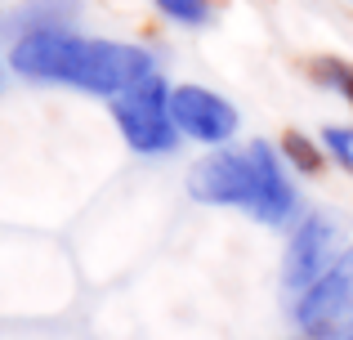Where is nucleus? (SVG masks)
I'll use <instances>...</instances> for the list:
<instances>
[{
    "instance_id": "obj_2",
    "label": "nucleus",
    "mask_w": 353,
    "mask_h": 340,
    "mask_svg": "<svg viewBox=\"0 0 353 340\" xmlns=\"http://www.w3.org/2000/svg\"><path fill=\"white\" fill-rule=\"evenodd\" d=\"M188 192L201 206H237L259 224H286L295 215V188L268 143L215 148L188 174Z\"/></svg>"
},
{
    "instance_id": "obj_9",
    "label": "nucleus",
    "mask_w": 353,
    "mask_h": 340,
    "mask_svg": "<svg viewBox=\"0 0 353 340\" xmlns=\"http://www.w3.org/2000/svg\"><path fill=\"white\" fill-rule=\"evenodd\" d=\"M157 9H161L170 23H183V27H206L210 18H215V5H210V0H157Z\"/></svg>"
},
{
    "instance_id": "obj_8",
    "label": "nucleus",
    "mask_w": 353,
    "mask_h": 340,
    "mask_svg": "<svg viewBox=\"0 0 353 340\" xmlns=\"http://www.w3.org/2000/svg\"><path fill=\"white\" fill-rule=\"evenodd\" d=\"M282 157L291 161L300 174H318V170H322V148L309 139V134H300V130H291V134L282 139Z\"/></svg>"
},
{
    "instance_id": "obj_5",
    "label": "nucleus",
    "mask_w": 353,
    "mask_h": 340,
    "mask_svg": "<svg viewBox=\"0 0 353 340\" xmlns=\"http://www.w3.org/2000/svg\"><path fill=\"white\" fill-rule=\"evenodd\" d=\"M170 108H174L179 134L206 143V148H228V139L237 134V108L206 86H174Z\"/></svg>"
},
{
    "instance_id": "obj_1",
    "label": "nucleus",
    "mask_w": 353,
    "mask_h": 340,
    "mask_svg": "<svg viewBox=\"0 0 353 340\" xmlns=\"http://www.w3.org/2000/svg\"><path fill=\"white\" fill-rule=\"evenodd\" d=\"M9 68L27 81H50V86H77L85 94L117 99L130 86L157 77L152 54L125 41H94L77 36L72 27H32L14 41Z\"/></svg>"
},
{
    "instance_id": "obj_10",
    "label": "nucleus",
    "mask_w": 353,
    "mask_h": 340,
    "mask_svg": "<svg viewBox=\"0 0 353 340\" xmlns=\"http://www.w3.org/2000/svg\"><path fill=\"white\" fill-rule=\"evenodd\" d=\"M322 148L353 174V126H327V130H322Z\"/></svg>"
},
{
    "instance_id": "obj_11",
    "label": "nucleus",
    "mask_w": 353,
    "mask_h": 340,
    "mask_svg": "<svg viewBox=\"0 0 353 340\" xmlns=\"http://www.w3.org/2000/svg\"><path fill=\"white\" fill-rule=\"evenodd\" d=\"M340 340H353V327H349V332H345V336H340Z\"/></svg>"
},
{
    "instance_id": "obj_4",
    "label": "nucleus",
    "mask_w": 353,
    "mask_h": 340,
    "mask_svg": "<svg viewBox=\"0 0 353 340\" xmlns=\"http://www.w3.org/2000/svg\"><path fill=\"white\" fill-rule=\"evenodd\" d=\"M295 323L304 340H340L353 327V242L313 287L295 296Z\"/></svg>"
},
{
    "instance_id": "obj_6",
    "label": "nucleus",
    "mask_w": 353,
    "mask_h": 340,
    "mask_svg": "<svg viewBox=\"0 0 353 340\" xmlns=\"http://www.w3.org/2000/svg\"><path fill=\"white\" fill-rule=\"evenodd\" d=\"M331 264H336V219H327V215L313 210V215H304L300 224H295L291 242H286L282 278H286V287L300 296V291L313 287Z\"/></svg>"
},
{
    "instance_id": "obj_3",
    "label": "nucleus",
    "mask_w": 353,
    "mask_h": 340,
    "mask_svg": "<svg viewBox=\"0 0 353 340\" xmlns=\"http://www.w3.org/2000/svg\"><path fill=\"white\" fill-rule=\"evenodd\" d=\"M112 117L121 126V139L134 152H170L179 143V126H174L170 108V86L161 77H148L130 86L125 94L112 99Z\"/></svg>"
},
{
    "instance_id": "obj_7",
    "label": "nucleus",
    "mask_w": 353,
    "mask_h": 340,
    "mask_svg": "<svg viewBox=\"0 0 353 340\" xmlns=\"http://www.w3.org/2000/svg\"><path fill=\"white\" fill-rule=\"evenodd\" d=\"M313 81L327 86L331 94H340L353 108V63H345V59H318V63H313Z\"/></svg>"
}]
</instances>
